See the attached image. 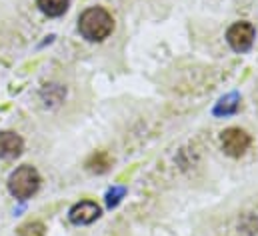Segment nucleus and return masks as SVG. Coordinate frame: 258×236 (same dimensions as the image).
Returning a JSON list of instances; mask_svg holds the SVG:
<instances>
[{"label": "nucleus", "instance_id": "nucleus-1", "mask_svg": "<svg viewBox=\"0 0 258 236\" xmlns=\"http://www.w3.org/2000/svg\"><path fill=\"white\" fill-rule=\"evenodd\" d=\"M112 28H114V20L108 14V10H104L102 6L86 8L78 18V32L90 42H100L108 38L112 34Z\"/></svg>", "mask_w": 258, "mask_h": 236}, {"label": "nucleus", "instance_id": "nucleus-2", "mask_svg": "<svg viewBox=\"0 0 258 236\" xmlns=\"http://www.w3.org/2000/svg\"><path fill=\"white\" fill-rule=\"evenodd\" d=\"M40 188V176L36 172V168L24 164V166H18L10 178H8V190L14 198L18 200H26L30 198L32 194H36V190Z\"/></svg>", "mask_w": 258, "mask_h": 236}, {"label": "nucleus", "instance_id": "nucleus-3", "mask_svg": "<svg viewBox=\"0 0 258 236\" xmlns=\"http://www.w3.org/2000/svg\"><path fill=\"white\" fill-rule=\"evenodd\" d=\"M254 38H256V28L250 22H236L226 32V40L230 48L236 52H246L254 44Z\"/></svg>", "mask_w": 258, "mask_h": 236}, {"label": "nucleus", "instance_id": "nucleus-4", "mask_svg": "<svg viewBox=\"0 0 258 236\" xmlns=\"http://www.w3.org/2000/svg\"><path fill=\"white\" fill-rule=\"evenodd\" d=\"M220 144H222V150L228 154V156H242L248 146H250V136L242 130V128H226L222 134H220Z\"/></svg>", "mask_w": 258, "mask_h": 236}, {"label": "nucleus", "instance_id": "nucleus-5", "mask_svg": "<svg viewBox=\"0 0 258 236\" xmlns=\"http://www.w3.org/2000/svg\"><path fill=\"white\" fill-rule=\"evenodd\" d=\"M98 216H100V206H98L96 202H92V200H82V202L74 204V206L70 208V212H68L70 222L76 224V226L90 224V222H94Z\"/></svg>", "mask_w": 258, "mask_h": 236}, {"label": "nucleus", "instance_id": "nucleus-6", "mask_svg": "<svg viewBox=\"0 0 258 236\" xmlns=\"http://www.w3.org/2000/svg\"><path fill=\"white\" fill-rule=\"evenodd\" d=\"M24 148V140L16 132H0V158H16Z\"/></svg>", "mask_w": 258, "mask_h": 236}, {"label": "nucleus", "instance_id": "nucleus-7", "mask_svg": "<svg viewBox=\"0 0 258 236\" xmlns=\"http://www.w3.org/2000/svg\"><path fill=\"white\" fill-rule=\"evenodd\" d=\"M238 104H240V96L236 92H230L226 96H222L216 106H214V114L216 116H228V114H234L238 110Z\"/></svg>", "mask_w": 258, "mask_h": 236}, {"label": "nucleus", "instance_id": "nucleus-8", "mask_svg": "<svg viewBox=\"0 0 258 236\" xmlns=\"http://www.w3.org/2000/svg\"><path fill=\"white\" fill-rule=\"evenodd\" d=\"M36 4L50 18L62 16L66 12V8H68V0H36Z\"/></svg>", "mask_w": 258, "mask_h": 236}, {"label": "nucleus", "instance_id": "nucleus-9", "mask_svg": "<svg viewBox=\"0 0 258 236\" xmlns=\"http://www.w3.org/2000/svg\"><path fill=\"white\" fill-rule=\"evenodd\" d=\"M108 166H110V156H108L106 152H96V154H92V156L88 158V162H86V168H88L90 172H96V174L106 172Z\"/></svg>", "mask_w": 258, "mask_h": 236}, {"label": "nucleus", "instance_id": "nucleus-10", "mask_svg": "<svg viewBox=\"0 0 258 236\" xmlns=\"http://www.w3.org/2000/svg\"><path fill=\"white\" fill-rule=\"evenodd\" d=\"M66 90L60 86V84H48L44 90H42V98L46 100V104H48V100H50V104H58L62 98H64Z\"/></svg>", "mask_w": 258, "mask_h": 236}, {"label": "nucleus", "instance_id": "nucleus-11", "mask_svg": "<svg viewBox=\"0 0 258 236\" xmlns=\"http://www.w3.org/2000/svg\"><path fill=\"white\" fill-rule=\"evenodd\" d=\"M18 236H46V228L42 222H26L18 228Z\"/></svg>", "mask_w": 258, "mask_h": 236}, {"label": "nucleus", "instance_id": "nucleus-12", "mask_svg": "<svg viewBox=\"0 0 258 236\" xmlns=\"http://www.w3.org/2000/svg\"><path fill=\"white\" fill-rule=\"evenodd\" d=\"M126 194V188H122V186H114L112 190H108V194H106V204L110 206V208H114L118 202H120V198Z\"/></svg>", "mask_w": 258, "mask_h": 236}]
</instances>
